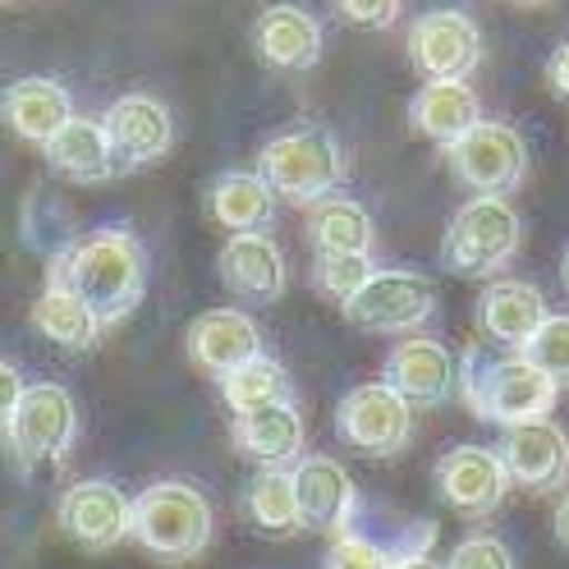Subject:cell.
Returning <instances> with one entry per match:
<instances>
[{"label":"cell","instance_id":"1","mask_svg":"<svg viewBox=\"0 0 569 569\" xmlns=\"http://www.w3.org/2000/svg\"><path fill=\"white\" fill-rule=\"evenodd\" d=\"M51 280L69 284L106 327H120L148 295V248L133 230L106 226L69 239L51 258Z\"/></svg>","mask_w":569,"mask_h":569},{"label":"cell","instance_id":"2","mask_svg":"<svg viewBox=\"0 0 569 569\" xmlns=\"http://www.w3.org/2000/svg\"><path fill=\"white\" fill-rule=\"evenodd\" d=\"M459 390H465L469 409L482 422H501V427L547 418L560 396V386L528 353L519 349L487 353L482 345H469L459 353Z\"/></svg>","mask_w":569,"mask_h":569},{"label":"cell","instance_id":"3","mask_svg":"<svg viewBox=\"0 0 569 569\" xmlns=\"http://www.w3.org/2000/svg\"><path fill=\"white\" fill-rule=\"evenodd\" d=\"M258 170L267 174V184L295 207H317L340 193L349 180L345 142L327 124H290L262 142Z\"/></svg>","mask_w":569,"mask_h":569},{"label":"cell","instance_id":"4","mask_svg":"<svg viewBox=\"0 0 569 569\" xmlns=\"http://www.w3.org/2000/svg\"><path fill=\"white\" fill-rule=\"evenodd\" d=\"M211 528H217V515H211V501L193 482L161 478L133 496V542L166 565H184L202 556Z\"/></svg>","mask_w":569,"mask_h":569},{"label":"cell","instance_id":"5","mask_svg":"<svg viewBox=\"0 0 569 569\" xmlns=\"http://www.w3.org/2000/svg\"><path fill=\"white\" fill-rule=\"evenodd\" d=\"M519 248H523L519 211L496 193H478L450 217L446 239H441V258L455 276L487 280L496 271H506L519 258Z\"/></svg>","mask_w":569,"mask_h":569},{"label":"cell","instance_id":"6","mask_svg":"<svg viewBox=\"0 0 569 569\" xmlns=\"http://www.w3.org/2000/svg\"><path fill=\"white\" fill-rule=\"evenodd\" d=\"M6 446L14 465L28 473L38 465H64L79 446V405L60 381L23 386L19 405L6 413Z\"/></svg>","mask_w":569,"mask_h":569},{"label":"cell","instance_id":"7","mask_svg":"<svg viewBox=\"0 0 569 569\" xmlns=\"http://www.w3.org/2000/svg\"><path fill=\"white\" fill-rule=\"evenodd\" d=\"M413 400L400 396L390 381H363L340 396L336 405V432L349 450L390 459L413 441Z\"/></svg>","mask_w":569,"mask_h":569},{"label":"cell","instance_id":"8","mask_svg":"<svg viewBox=\"0 0 569 569\" xmlns=\"http://www.w3.org/2000/svg\"><path fill=\"white\" fill-rule=\"evenodd\" d=\"M345 322L368 336H413L418 327L432 322L437 312V284L418 271L377 267V276L353 295L345 308Z\"/></svg>","mask_w":569,"mask_h":569},{"label":"cell","instance_id":"9","mask_svg":"<svg viewBox=\"0 0 569 569\" xmlns=\"http://www.w3.org/2000/svg\"><path fill=\"white\" fill-rule=\"evenodd\" d=\"M450 161V174L465 189L473 193H496L506 198L515 189H523L528 180V142L515 124L506 120H482L473 124L465 138L455 142V148L446 152Z\"/></svg>","mask_w":569,"mask_h":569},{"label":"cell","instance_id":"10","mask_svg":"<svg viewBox=\"0 0 569 569\" xmlns=\"http://www.w3.org/2000/svg\"><path fill=\"white\" fill-rule=\"evenodd\" d=\"M56 519L74 547L111 551L133 538V496H124V487L111 478H83L60 496Z\"/></svg>","mask_w":569,"mask_h":569},{"label":"cell","instance_id":"11","mask_svg":"<svg viewBox=\"0 0 569 569\" xmlns=\"http://www.w3.org/2000/svg\"><path fill=\"white\" fill-rule=\"evenodd\" d=\"M409 60L427 79H469L482 64V28L465 10H427L409 28Z\"/></svg>","mask_w":569,"mask_h":569},{"label":"cell","instance_id":"12","mask_svg":"<svg viewBox=\"0 0 569 569\" xmlns=\"http://www.w3.org/2000/svg\"><path fill=\"white\" fill-rule=\"evenodd\" d=\"M432 482H437V496L450 510L473 515V519L491 515L496 506L506 501V491L515 487L501 450H487V446H455V450H446L437 459V469H432Z\"/></svg>","mask_w":569,"mask_h":569},{"label":"cell","instance_id":"13","mask_svg":"<svg viewBox=\"0 0 569 569\" xmlns=\"http://www.w3.org/2000/svg\"><path fill=\"white\" fill-rule=\"evenodd\" d=\"M322 47H327L322 19L308 6H299V0H276L253 19V51L276 74H303V69L322 60Z\"/></svg>","mask_w":569,"mask_h":569},{"label":"cell","instance_id":"14","mask_svg":"<svg viewBox=\"0 0 569 569\" xmlns=\"http://www.w3.org/2000/svg\"><path fill=\"white\" fill-rule=\"evenodd\" d=\"M106 133L116 142V157L124 170H142L157 166L170 148H174V120L170 106L157 101L152 92H124L106 106Z\"/></svg>","mask_w":569,"mask_h":569},{"label":"cell","instance_id":"15","mask_svg":"<svg viewBox=\"0 0 569 569\" xmlns=\"http://www.w3.org/2000/svg\"><path fill=\"white\" fill-rule=\"evenodd\" d=\"M217 276L239 303H258V308L284 299V284H290L284 253H280V243L267 230L230 234L226 248L217 253Z\"/></svg>","mask_w":569,"mask_h":569},{"label":"cell","instance_id":"16","mask_svg":"<svg viewBox=\"0 0 569 569\" xmlns=\"http://www.w3.org/2000/svg\"><path fill=\"white\" fill-rule=\"evenodd\" d=\"M496 450L506 459L510 482L532 491V496H547V491L565 487V478H569V437L551 418L506 427V437Z\"/></svg>","mask_w":569,"mask_h":569},{"label":"cell","instance_id":"17","mask_svg":"<svg viewBox=\"0 0 569 569\" xmlns=\"http://www.w3.org/2000/svg\"><path fill=\"white\" fill-rule=\"evenodd\" d=\"M437 528L427 519H400L396 528L372 532L359 515L345 532H336V542L327 547L322 569H396L405 556H422L432 547Z\"/></svg>","mask_w":569,"mask_h":569},{"label":"cell","instance_id":"18","mask_svg":"<svg viewBox=\"0 0 569 569\" xmlns=\"http://www.w3.org/2000/svg\"><path fill=\"white\" fill-rule=\"evenodd\" d=\"M381 381H390L418 409H432V405H446L459 390V359L441 340L409 336V340H400L396 349L386 353Z\"/></svg>","mask_w":569,"mask_h":569},{"label":"cell","instance_id":"19","mask_svg":"<svg viewBox=\"0 0 569 569\" xmlns=\"http://www.w3.org/2000/svg\"><path fill=\"white\" fill-rule=\"evenodd\" d=\"M267 353L262 345V327L239 308H211L202 317H193L189 327V359L207 372V377H230L234 368H243L248 359Z\"/></svg>","mask_w":569,"mask_h":569},{"label":"cell","instance_id":"20","mask_svg":"<svg viewBox=\"0 0 569 569\" xmlns=\"http://www.w3.org/2000/svg\"><path fill=\"white\" fill-rule=\"evenodd\" d=\"M230 437L234 446L253 459L262 469H290L303 459V413L295 400H276V405H262V409H248V413H234L230 422Z\"/></svg>","mask_w":569,"mask_h":569},{"label":"cell","instance_id":"21","mask_svg":"<svg viewBox=\"0 0 569 569\" xmlns=\"http://www.w3.org/2000/svg\"><path fill=\"white\" fill-rule=\"evenodd\" d=\"M295 487H299L303 523L317 532H345L353 515H359V487L331 455H303L295 465Z\"/></svg>","mask_w":569,"mask_h":569},{"label":"cell","instance_id":"22","mask_svg":"<svg viewBox=\"0 0 569 569\" xmlns=\"http://www.w3.org/2000/svg\"><path fill=\"white\" fill-rule=\"evenodd\" d=\"M42 157L69 184H106V180H116V174H124L116 142L106 133V120H88V116L69 120L42 148Z\"/></svg>","mask_w":569,"mask_h":569},{"label":"cell","instance_id":"23","mask_svg":"<svg viewBox=\"0 0 569 569\" xmlns=\"http://www.w3.org/2000/svg\"><path fill=\"white\" fill-rule=\"evenodd\" d=\"M547 317H551L547 295L528 280H496L478 299V331L501 349H523L542 331Z\"/></svg>","mask_w":569,"mask_h":569},{"label":"cell","instance_id":"24","mask_svg":"<svg viewBox=\"0 0 569 569\" xmlns=\"http://www.w3.org/2000/svg\"><path fill=\"white\" fill-rule=\"evenodd\" d=\"M409 124L441 152H450L473 124H482V101L469 79H427L409 101Z\"/></svg>","mask_w":569,"mask_h":569},{"label":"cell","instance_id":"25","mask_svg":"<svg viewBox=\"0 0 569 569\" xmlns=\"http://www.w3.org/2000/svg\"><path fill=\"white\" fill-rule=\"evenodd\" d=\"M6 124L32 142V148H47V142L74 120V92H69L60 79H42V74H28V79H14L6 88Z\"/></svg>","mask_w":569,"mask_h":569},{"label":"cell","instance_id":"26","mask_svg":"<svg viewBox=\"0 0 569 569\" xmlns=\"http://www.w3.org/2000/svg\"><path fill=\"white\" fill-rule=\"evenodd\" d=\"M276 189L267 184L262 170H226L207 184V217L230 234L267 230L276 217Z\"/></svg>","mask_w":569,"mask_h":569},{"label":"cell","instance_id":"27","mask_svg":"<svg viewBox=\"0 0 569 569\" xmlns=\"http://www.w3.org/2000/svg\"><path fill=\"white\" fill-rule=\"evenodd\" d=\"M28 322H32V331H38L42 340H51L56 349H64V353H88V349H97V340H101V331H106V322L92 312V303L88 299H79L69 284H60V280H47V290L38 295V303L28 308Z\"/></svg>","mask_w":569,"mask_h":569},{"label":"cell","instance_id":"28","mask_svg":"<svg viewBox=\"0 0 569 569\" xmlns=\"http://www.w3.org/2000/svg\"><path fill=\"white\" fill-rule=\"evenodd\" d=\"M243 515L267 538H295L303 523V506H299V487H295V469H258L243 487Z\"/></svg>","mask_w":569,"mask_h":569},{"label":"cell","instance_id":"29","mask_svg":"<svg viewBox=\"0 0 569 569\" xmlns=\"http://www.w3.org/2000/svg\"><path fill=\"white\" fill-rule=\"evenodd\" d=\"M308 239H312V253H372L377 226L363 202L336 193L308 211Z\"/></svg>","mask_w":569,"mask_h":569},{"label":"cell","instance_id":"30","mask_svg":"<svg viewBox=\"0 0 569 569\" xmlns=\"http://www.w3.org/2000/svg\"><path fill=\"white\" fill-rule=\"evenodd\" d=\"M221 396H226L230 413H248V409H262V405H276V400H295V381H290V372H284L280 359L258 353V359H248L230 377H221Z\"/></svg>","mask_w":569,"mask_h":569},{"label":"cell","instance_id":"31","mask_svg":"<svg viewBox=\"0 0 569 569\" xmlns=\"http://www.w3.org/2000/svg\"><path fill=\"white\" fill-rule=\"evenodd\" d=\"M372 276H377L372 253H317V262H312V290L322 295L327 303L345 308Z\"/></svg>","mask_w":569,"mask_h":569},{"label":"cell","instance_id":"32","mask_svg":"<svg viewBox=\"0 0 569 569\" xmlns=\"http://www.w3.org/2000/svg\"><path fill=\"white\" fill-rule=\"evenodd\" d=\"M519 353H528L532 363H538L560 390H569V312H551L542 331L532 336Z\"/></svg>","mask_w":569,"mask_h":569},{"label":"cell","instance_id":"33","mask_svg":"<svg viewBox=\"0 0 569 569\" xmlns=\"http://www.w3.org/2000/svg\"><path fill=\"white\" fill-rule=\"evenodd\" d=\"M450 569H515V551L491 532H473L450 551Z\"/></svg>","mask_w":569,"mask_h":569},{"label":"cell","instance_id":"34","mask_svg":"<svg viewBox=\"0 0 569 569\" xmlns=\"http://www.w3.org/2000/svg\"><path fill=\"white\" fill-rule=\"evenodd\" d=\"M331 10L349 28H390L405 14V0H331Z\"/></svg>","mask_w":569,"mask_h":569},{"label":"cell","instance_id":"35","mask_svg":"<svg viewBox=\"0 0 569 569\" xmlns=\"http://www.w3.org/2000/svg\"><path fill=\"white\" fill-rule=\"evenodd\" d=\"M547 83H551V92H556V97H565V101H569V38L547 56Z\"/></svg>","mask_w":569,"mask_h":569},{"label":"cell","instance_id":"36","mask_svg":"<svg viewBox=\"0 0 569 569\" xmlns=\"http://www.w3.org/2000/svg\"><path fill=\"white\" fill-rule=\"evenodd\" d=\"M556 542L569 551V496H560V506H556Z\"/></svg>","mask_w":569,"mask_h":569},{"label":"cell","instance_id":"37","mask_svg":"<svg viewBox=\"0 0 569 569\" xmlns=\"http://www.w3.org/2000/svg\"><path fill=\"white\" fill-rule=\"evenodd\" d=\"M396 569H450V565H441V560H432V556L422 551V556H405Z\"/></svg>","mask_w":569,"mask_h":569},{"label":"cell","instance_id":"38","mask_svg":"<svg viewBox=\"0 0 569 569\" xmlns=\"http://www.w3.org/2000/svg\"><path fill=\"white\" fill-rule=\"evenodd\" d=\"M510 6H519V10H532V6H551V0H510Z\"/></svg>","mask_w":569,"mask_h":569},{"label":"cell","instance_id":"39","mask_svg":"<svg viewBox=\"0 0 569 569\" xmlns=\"http://www.w3.org/2000/svg\"><path fill=\"white\" fill-rule=\"evenodd\" d=\"M565 280H569V248H565Z\"/></svg>","mask_w":569,"mask_h":569},{"label":"cell","instance_id":"40","mask_svg":"<svg viewBox=\"0 0 569 569\" xmlns=\"http://www.w3.org/2000/svg\"><path fill=\"white\" fill-rule=\"evenodd\" d=\"M6 6H10V0H6Z\"/></svg>","mask_w":569,"mask_h":569}]
</instances>
